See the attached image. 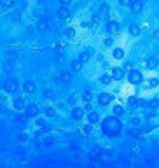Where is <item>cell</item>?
<instances>
[{
    "mask_svg": "<svg viewBox=\"0 0 159 168\" xmlns=\"http://www.w3.org/2000/svg\"><path fill=\"white\" fill-rule=\"evenodd\" d=\"M103 131H105V135H109V137L119 135V133H121V121H119L116 116L107 117V119L103 121Z\"/></svg>",
    "mask_w": 159,
    "mask_h": 168,
    "instance_id": "obj_1",
    "label": "cell"
},
{
    "mask_svg": "<svg viewBox=\"0 0 159 168\" xmlns=\"http://www.w3.org/2000/svg\"><path fill=\"white\" fill-rule=\"evenodd\" d=\"M105 32L109 33V37H114V35H117V33L121 32V26H119L117 21H107V25H105Z\"/></svg>",
    "mask_w": 159,
    "mask_h": 168,
    "instance_id": "obj_2",
    "label": "cell"
},
{
    "mask_svg": "<svg viewBox=\"0 0 159 168\" xmlns=\"http://www.w3.org/2000/svg\"><path fill=\"white\" fill-rule=\"evenodd\" d=\"M142 81H144V75H142L140 70H131L128 74V82L130 84H142Z\"/></svg>",
    "mask_w": 159,
    "mask_h": 168,
    "instance_id": "obj_3",
    "label": "cell"
},
{
    "mask_svg": "<svg viewBox=\"0 0 159 168\" xmlns=\"http://www.w3.org/2000/svg\"><path fill=\"white\" fill-rule=\"evenodd\" d=\"M25 114H26L28 117H37V114H39V105H37V103H28Z\"/></svg>",
    "mask_w": 159,
    "mask_h": 168,
    "instance_id": "obj_4",
    "label": "cell"
},
{
    "mask_svg": "<svg viewBox=\"0 0 159 168\" xmlns=\"http://www.w3.org/2000/svg\"><path fill=\"white\" fill-rule=\"evenodd\" d=\"M110 75H112L114 81H121V79L124 77V68H121V67H114L112 72H110Z\"/></svg>",
    "mask_w": 159,
    "mask_h": 168,
    "instance_id": "obj_5",
    "label": "cell"
},
{
    "mask_svg": "<svg viewBox=\"0 0 159 168\" xmlns=\"http://www.w3.org/2000/svg\"><path fill=\"white\" fill-rule=\"evenodd\" d=\"M98 103H100V105H110V103H112V95H109V93H100V95H98Z\"/></svg>",
    "mask_w": 159,
    "mask_h": 168,
    "instance_id": "obj_6",
    "label": "cell"
},
{
    "mask_svg": "<svg viewBox=\"0 0 159 168\" xmlns=\"http://www.w3.org/2000/svg\"><path fill=\"white\" fill-rule=\"evenodd\" d=\"M70 9L68 7H60L58 9V18L61 19V21H67V19H70Z\"/></svg>",
    "mask_w": 159,
    "mask_h": 168,
    "instance_id": "obj_7",
    "label": "cell"
},
{
    "mask_svg": "<svg viewBox=\"0 0 159 168\" xmlns=\"http://www.w3.org/2000/svg\"><path fill=\"white\" fill-rule=\"evenodd\" d=\"M12 107H14L16 110H26V102H25V98H16V100L12 102Z\"/></svg>",
    "mask_w": 159,
    "mask_h": 168,
    "instance_id": "obj_8",
    "label": "cell"
},
{
    "mask_svg": "<svg viewBox=\"0 0 159 168\" xmlns=\"http://www.w3.org/2000/svg\"><path fill=\"white\" fill-rule=\"evenodd\" d=\"M72 117H74L75 121H81V119L84 117V109H82V107H74V109H72Z\"/></svg>",
    "mask_w": 159,
    "mask_h": 168,
    "instance_id": "obj_9",
    "label": "cell"
},
{
    "mask_svg": "<svg viewBox=\"0 0 159 168\" xmlns=\"http://www.w3.org/2000/svg\"><path fill=\"white\" fill-rule=\"evenodd\" d=\"M4 88H5V91H16L19 86H18V81H16V79H11V81H7V82H5V86H4Z\"/></svg>",
    "mask_w": 159,
    "mask_h": 168,
    "instance_id": "obj_10",
    "label": "cell"
},
{
    "mask_svg": "<svg viewBox=\"0 0 159 168\" xmlns=\"http://www.w3.org/2000/svg\"><path fill=\"white\" fill-rule=\"evenodd\" d=\"M82 65H84V63H82V61H81V60L77 58V60H74V61L70 63V70H72V72H81Z\"/></svg>",
    "mask_w": 159,
    "mask_h": 168,
    "instance_id": "obj_11",
    "label": "cell"
},
{
    "mask_svg": "<svg viewBox=\"0 0 159 168\" xmlns=\"http://www.w3.org/2000/svg\"><path fill=\"white\" fill-rule=\"evenodd\" d=\"M37 89V86H35V82H32V81H26L25 84H23V91L25 93H33Z\"/></svg>",
    "mask_w": 159,
    "mask_h": 168,
    "instance_id": "obj_12",
    "label": "cell"
},
{
    "mask_svg": "<svg viewBox=\"0 0 159 168\" xmlns=\"http://www.w3.org/2000/svg\"><path fill=\"white\" fill-rule=\"evenodd\" d=\"M60 81H61L63 84H70V81H72V74H70V70H65V72L60 75Z\"/></svg>",
    "mask_w": 159,
    "mask_h": 168,
    "instance_id": "obj_13",
    "label": "cell"
},
{
    "mask_svg": "<svg viewBox=\"0 0 159 168\" xmlns=\"http://www.w3.org/2000/svg\"><path fill=\"white\" fill-rule=\"evenodd\" d=\"M98 121H100V114L98 112H89L88 114V123L89 124H96Z\"/></svg>",
    "mask_w": 159,
    "mask_h": 168,
    "instance_id": "obj_14",
    "label": "cell"
},
{
    "mask_svg": "<svg viewBox=\"0 0 159 168\" xmlns=\"http://www.w3.org/2000/svg\"><path fill=\"white\" fill-rule=\"evenodd\" d=\"M130 7H131V11H133V12H140V11L144 9V4H142L140 0H133Z\"/></svg>",
    "mask_w": 159,
    "mask_h": 168,
    "instance_id": "obj_15",
    "label": "cell"
},
{
    "mask_svg": "<svg viewBox=\"0 0 159 168\" xmlns=\"http://www.w3.org/2000/svg\"><path fill=\"white\" fill-rule=\"evenodd\" d=\"M112 56H114L116 60H123V58H124V49H123V47H116V49L112 51Z\"/></svg>",
    "mask_w": 159,
    "mask_h": 168,
    "instance_id": "obj_16",
    "label": "cell"
},
{
    "mask_svg": "<svg viewBox=\"0 0 159 168\" xmlns=\"http://www.w3.org/2000/svg\"><path fill=\"white\" fill-rule=\"evenodd\" d=\"M140 30H142V28H140L138 25H135V23L130 25V33H131L133 37H138V35H140Z\"/></svg>",
    "mask_w": 159,
    "mask_h": 168,
    "instance_id": "obj_17",
    "label": "cell"
},
{
    "mask_svg": "<svg viewBox=\"0 0 159 168\" xmlns=\"http://www.w3.org/2000/svg\"><path fill=\"white\" fill-rule=\"evenodd\" d=\"M89 54H91V49H84V51L79 54V60H81L82 63H86V61L89 60Z\"/></svg>",
    "mask_w": 159,
    "mask_h": 168,
    "instance_id": "obj_18",
    "label": "cell"
},
{
    "mask_svg": "<svg viewBox=\"0 0 159 168\" xmlns=\"http://www.w3.org/2000/svg\"><path fill=\"white\" fill-rule=\"evenodd\" d=\"M112 114L117 116V117H121V116H124V109H123L121 105H114V107H112Z\"/></svg>",
    "mask_w": 159,
    "mask_h": 168,
    "instance_id": "obj_19",
    "label": "cell"
},
{
    "mask_svg": "<svg viewBox=\"0 0 159 168\" xmlns=\"http://www.w3.org/2000/svg\"><path fill=\"white\" fill-rule=\"evenodd\" d=\"M112 81H114V79H112V75H110V74H103V75L100 77V82H102V84H105V86H107V84H110Z\"/></svg>",
    "mask_w": 159,
    "mask_h": 168,
    "instance_id": "obj_20",
    "label": "cell"
},
{
    "mask_svg": "<svg viewBox=\"0 0 159 168\" xmlns=\"http://www.w3.org/2000/svg\"><path fill=\"white\" fill-rule=\"evenodd\" d=\"M95 96H93V93L91 91H84L82 93V102H86V103H91V100H93Z\"/></svg>",
    "mask_w": 159,
    "mask_h": 168,
    "instance_id": "obj_21",
    "label": "cell"
},
{
    "mask_svg": "<svg viewBox=\"0 0 159 168\" xmlns=\"http://www.w3.org/2000/svg\"><path fill=\"white\" fill-rule=\"evenodd\" d=\"M156 67H158V58H149V60H147V68L154 70Z\"/></svg>",
    "mask_w": 159,
    "mask_h": 168,
    "instance_id": "obj_22",
    "label": "cell"
},
{
    "mask_svg": "<svg viewBox=\"0 0 159 168\" xmlns=\"http://www.w3.org/2000/svg\"><path fill=\"white\" fill-rule=\"evenodd\" d=\"M44 114H46V117H54V116H56V109H53V107H46Z\"/></svg>",
    "mask_w": 159,
    "mask_h": 168,
    "instance_id": "obj_23",
    "label": "cell"
},
{
    "mask_svg": "<svg viewBox=\"0 0 159 168\" xmlns=\"http://www.w3.org/2000/svg\"><path fill=\"white\" fill-rule=\"evenodd\" d=\"M0 4H2V7H5V9H11V7H14L16 0H0Z\"/></svg>",
    "mask_w": 159,
    "mask_h": 168,
    "instance_id": "obj_24",
    "label": "cell"
},
{
    "mask_svg": "<svg viewBox=\"0 0 159 168\" xmlns=\"http://www.w3.org/2000/svg\"><path fill=\"white\" fill-rule=\"evenodd\" d=\"M35 123H37V126H40V128H46V126H47V123H46V119H44V117H37V119H35Z\"/></svg>",
    "mask_w": 159,
    "mask_h": 168,
    "instance_id": "obj_25",
    "label": "cell"
},
{
    "mask_svg": "<svg viewBox=\"0 0 159 168\" xmlns=\"http://www.w3.org/2000/svg\"><path fill=\"white\" fill-rule=\"evenodd\" d=\"M65 35H67L68 39H74V37H75V30H74V28H67V30H65Z\"/></svg>",
    "mask_w": 159,
    "mask_h": 168,
    "instance_id": "obj_26",
    "label": "cell"
},
{
    "mask_svg": "<svg viewBox=\"0 0 159 168\" xmlns=\"http://www.w3.org/2000/svg\"><path fill=\"white\" fill-rule=\"evenodd\" d=\"M81 133H82V135H89V133H91V124L82 126V128H81Z\"/></svg>",
    "mask_w": 159,
    "mask_h": 168,
    "instance_id": "obj_27",
    "label": "cell"
},
{
    "mask_svg": "<svg viewBox=\"0 0 159 168\" xmlns=\"http://www.w3.org/2000/svg\"><path fill=\"white\" fill-rule=\"evenodd\" d=\"M98 12H100V14H107V12H109V4H102V7H100Z\"/></svg>",
    "mask_w": 159,
    "mask_h": 168,
    "instance_id": "obj_28",
    "label": "cell"
},
{
    "mask_svg": "<svg viewBox=\"0 0 159 168\" xmlns=\"http://www.w3.org/2000/svg\"><path fill=\"white\" fill-rule=\"evenodd\" d=\"M103 44H105V46H107V47H110V46H112V44H114V37H107V39H105V40H103Z\"/></svg>",
    "mask_w": 159,
    "mask_h": 168,
    "instance_id": "obj_29",
    "label": "cell"
},
{
    "mask_svg": "<svg viewBox=\"0 0 159 168\" xmlns=\"http://www.w3.org/2000/svg\"><path fill=\"white\" fill-rule=\"evenodd\" d=\"M149 105H151L152 109H154V107H158V105H159V100H158V98H152V100L149 102Z\"/></svg>",
    "mask_w": 159,
    "mask_h": 168,
    "instance_id": "obj_30",
    "label": "cell"
},
{
    "mask_svg": "<svg viewBox=\"0 0 159 168\" xmlns=\"http://www.w3.org/2000/svg\"><path fill=\"white\" fill-rule=\"evenodd\" d=\"M11 19H12V21H14V23H18V21H19V19H21V16H19V14H18V12H14V14H12V16H11Z\"/></svg>",
    "mask_w": 159,
    "mask_h": 168,
    "instance_id": "obj_31",
    "label": "cell"
},
{
    "mask_svg": "<svg viewBox=\"0 0 159 168\" xmlns=\"http://www.w3.org/2000/svg\"><path fill=\"white\" fill-rule=\"evenodd\" d=\"M39 30H40V32H46V30H47V25H46L44 21H40V23H39Z\"/></svg>",
    "mask_w": 159,
    "mask_h": 168,
    "instance_id": "obj_32",
    "label": "cell"
},
{
    "mask_svg": "<svg viewBox=\"0 0 159 168\" xmlns=\"http://www.w3.org/2000/svg\"><path fill=\"white\" fill-rule=\"evenodd\" d=\"M123 68H124V70H128V74H130V72L133 70V65H131V63L128 61V63H124V67H123Z\"/></svg>",
    "mask_w": 159,
    "mask_h": 168,
    "instance_id": "obj_33",
    "label": "cell"
},
{
    "mask_svg": "<svg viewBox=\"0 0 159 168\" xmlns=\"http://www.w3.org/2000/svg\"><path fill=\"white\" fill-rule=\"evenodd\" d=\"M147 86H149V88H154V86H158V79H151V81L147 82Z\"/></svg>",
    "mask_w": 159,
    "mask_h": 168,
    "instance_id": "obj_34",
    "label": "cell"
},
{
    "mask_svg": "<svg viewBox=\"0 0 159 168\" xmlns=\"http://www.w3.org/2000/svg\"><path fill=\"white\" fill-rule=\"evenodd\" d=\"M18 138H19L21 142H26V140H28V135H26V133H19V135H18Z\"/></svg>",
    "mask_w": 159,
    "mask_h": 168,
    "instance_id": "obj_35",
    "label": "cell"
},
{
    "mask_svg": "<svg viewBox=\"0 0 159 168\" xmlns=\"http://www.w3.org/2000/svg\"><path fill=\"white\" fill-rule=\"evenodd\" d=\"M60 4H61V7H68L70 4H72V0H58Z\"/></svg>",
    "mask_w": 159,
    "mask_h": 168,
    "instance_id": "obj_36",
    "label": "cell"
},
{
    "mask_svg": "<svg viewBox=\"0 0 159 168\" xmlns=\"http://www.w3.org/2000/svg\"><path fill=\"white\" fill-rule=\"evenodd\" d=\"M84 110H86L88 114H89V112H93V105H91V103H86V105H84Z\"/></svg>",
    "mask_w": 159,
    "mask_h": 168,
    "instance_id": "obj_37",
    "label": "cell"
},
{
    "mask_svg": "<svg viewBox=\"0 0 159 168\" xmlns=\"http://www.w3.org/2000/svg\"><path fill=\"white\" fill-rule=\"evenodd\" d=\"M91 23H93V21H82V23H81V26H82V28H89V26H91Z\"/></svg>",
    "mask_w": 159,
    "mask_h": 168,
    "instance_id": "obj_38",
    "label": "cell"
},
{
    "mask_svg": "<svg viewBox=\"0 0 159 168\" xmlns=\"http://www.w3.org/2000/svg\"><path fill=\"white\" fill-rule=\"evenodd\" d=\"M131 2H133V0H119V4H121V5H128V4L131 5Z\"/></svg>",
    "mask_w": 159,
    "mask_h": 168,
    "instance_id": "obj_39",
    "label": "cell"
},
{
    "mask_svg": "<svg viewBox=\"0 0 159 168\" xmlns=\"http://www.w3.org/2000/svg\"><path fill=\"white\" fill-rule=\"evenodd\" d=\"M46 98H47V100H49V98H53V91H51V89H47V91H46Z\"/></svg>",
    "mask_w": 159,
    "mask_h": 168,
    "instance_id": "obj_40",
    "label": "cell"
},
{
    "mask_svg": "<svg viewBox=\"0 0 159 168\" xmlns=\"http://www.w3.org/2000/svg\"><path fill=\"white\" fill-rule=\"evenodd\" d=\"M9 47H21V44L16 40V44H9Z\"/></svg>",
    "mask_w": 159,
    "mask_h": 168,
    "instance_id": "obj_41",
    "label": "cell"
},
{
    "mask_svg": "<svg viewBox=\"0 0 159 168\" xmlns=\"http://www.w3.org/2000/svg\"><path fill=\"white\" fill-rule=\"evenodd\" d=\"M46 146H53V140L51 138H46Z\"/></svg>",
    "mask_w": 159,
    "mask_h": 168,
    "instance_id": "obj_42",
    "label": "cell"
},
{
    "mask_svg": "<svg viewBox=\"0 0 159 168\" xmlns=\"http://www.w3.org/2000/svg\"><path fill=\"white\" fill-rule=\"evenodd\" d=\"M154 37H156V39H159V30H156V32H154Z\"/></svg>",
    "mask_w": 159,
    "mask_h": 168,
    "instance_id": "obj_43",
    "label": "cell"
}]
</instances>
